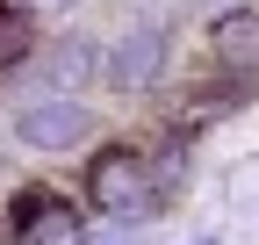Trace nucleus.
Instances as JSON below:
<instances>
[{
  "label": "nucleus",
  "instance_id": "nucleus-1",
  "mask_svg": "<svg viewBox=\"0 0 259 245\" xmlns=\"http://www.w3.org/2000/svg\"><path fill=\"white\" fill-rule=\"evenodd\" d=\"M94 137V108L79 94H36L15 108V144L22 151H44V159H58V151H79Z\"/></svg>",
  "mask_w": 259,
  "mask_h": 245
},
{
  "label": "nucleus",
  "instance_id": "nucleus-2",
  "mask_svg": "<svg viewBox=\"0 0 259 245\" xmlns=\"http://www.w3.org/2000/svg\"><path fill=\"white\" fill-rule=\"evenodd\" d=\"M166 58H173V36L158 22H130L115 44H101V87L115 94H151L166 79Z\"/></svg>",
  "mask_w": 259,
  "mask_h": 245
},
{
  "label": "nucleus",
  "instance_id": "nucleus-3",
  "mask_svg": "<svg viewBox=\"0 0 259 245\" xmlns=\"http://www.w3.org/2000/svg\"><path fill=\"white\" fill-rule=\"evenodd\" d=\"M87 202L101 209V217H144V209H151V159L130 151V144L94 151V166H87Z\"/></svg>",
  "mask_w": 259,
  "mask_h": 245
},
{
  "label": "nucleus",
  "instance_id": "nucleus-4",
  "mask_svg": "<svg viewBox=\"0 0 259 245\" xmlns=\"http://www.w3.org/2000/svg\"><path fill=\"white\" fill-rule=\"evenodd\" d=\"M209 58L223 72H259V8H216L209 15Z\"/></svg>",
  "mask_w": 259,
  "mask_h": 245
},
{
  "label": "nucleus",
  "instance_id": "nucleus-5",
  "mask_svg": "<svg viewBox=\"0 0 259 245\" xmlns=\"http://www.w3.org/2000/svg\"><path fill=\"white\" fill-rule=\"evenodd\" d=\"M29 65H36V58H29ZM36 79L51 87V94H79L87 79H101V44H94V36H58V44L44 51Z\"/></svg>",
  "mask_w": 259,
  "mask_h": 245
},
{
  "label": "nucleus",
  "instance_id": "nucleus-6",
  "mask_svg": "<svg viewBox=\"0 0 259 245\" xmlns=\"http://www.w3.org/2000/svg\"><path fill=\"white\" fill-rule=\"evenodd\" d=\"M15 231H79V209L58 202L51 188H29V195L15 202Z\"/></svg>",
  "mask_w": 259,
  "mask_h": 245
},
{
  "label": "nucleus",
  "instance_id": "nucleus-7",
  "mask_svg": "<svg viewBox=\"0 0 259 245\" xmlns=\"http://www.w3.org/2000/svg\"><path fill=\"white\" fill-rule=\"evenodd\" d=\"M36 15H22L15 0H0V72H15V65H29L36 58V29H29Z\"/></svg>",
  "mask_w": 259,
  "mask_h": 245
},
{
  "label": "nucleus",
  "instance_id": "nucleus-8",
  "mask_svg": "<svg viewBox=\"0 0 259 245\" xmlns=\"http://www.w3.org/2000/svg\"><path fill=\"white\" fill-rule=\"evenodd\" d=\"M22 15H65V8H79V0H15Z\"/></svg>",
  "mask_w": 259,
  "mask_h": 245
},
{
  "label": "nucleus",
  "instance_id": "nucleus-9",
  "mask_svg": "<svg viewBox=\"0 0 259 245\" xmlns=\"http://www.w3.org/2000/svg\"><path fill=\"white\" fill-rule=\"evenodd\" d=\"M0 173H8V159H0Z\"/></svg>",
  "mask_w": 259,
  "mask_h": 245
}]
</instances>
